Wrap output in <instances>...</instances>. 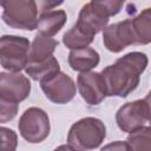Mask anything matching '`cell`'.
Here are the masks:
<instances>
[{"label":"cell","instance_id":"22","mask_svg":"<svg viewBox=\"0 0 151 151\" xmlns=\"http://www.w3.org/2000/svg\"><path fill=\"white\" fill-rule=\"evenodd\" d=\"M63 4V1H42V2H37L38 5V9L41 12V13H46V12H50V11H53L54 7H58Z\"/></svg>","mask_w":151,"mask_h":151},{"label":"cell","instance_id":"13","mask_svg":"<svg viewBox=\"0 0 151 151\" xmlns=\"http://www.w3.org/2000/svg\"><path fill=\"white\" fill-rule=\"evenodd\" d=\"M67 21V14L64 9H53L46 13H41L38 19L37 29L39 34L52 38L65 26Z\"/></svg>","mask_w":151,"mask_h":151},{"label":"cell","instance_id":"10","mask_svg":"<svg viewBox=\"0 0 151 151\" xmlns=\"http://www.w3.org/2000/svg\"><path fill=\"white\" fill-rule=\"evenodd\" d=\"M31 93V81L21 73H0V99L19 104L28 98Z\"/></svg>","mask_w":151,"mask_h":151},{"label":"cell","instance_id":"2","mask_svg":"<svg viewBox=\"0 0 151 151\" xmlns=\"http://www.w3.org/2000/svg\"><path fill=\"white\" fill-rule=\"evenodd\" d=\"M124 1H90L81 7L74 25L94 38L96 34L107 27L110 18L117 15L122 11Z\"/></svg>","mask_w":151,"mask_h":151},{"label":"cell","instance_id":"23","mask_svg":"<svg viewBox=\"0 0 151 151\" xmlns=\"http://www.w3.org/2000/svg\"><path fill=\"white\" fill-rule=\"evenodd\" d=\"M144 100H145V103L147 105V122L150 123V126H151V91L146 94Z\"/></svg>","mask_w":151,"mask_h":151},{"label":"cell","instance_id":"24","mask_svg":"<svg viewBox=\"0 0 151 151\" xmlns=\"http://www.w3.org/2000/svg\"><path fill=\"white\" fill-rule=\"evenodd\" d=\"M53 151H84V150H79V149H76L73 146H71L70 144H63V145H59L57 146Z\"/></svg>","mask_w":151,"mask_h":151},{"label":"cell","instance_id":"11","mask_svg":"<svg viewBox=\"0 0 151 151\" xmlns=\"http://www.w3.org/2000/svg\"><path fill=\"white\" fill-rule=\"evenodd\" d=\"M77 88L81 98L90 106L99 105L107 97L103 76L98 72L80 73L77 78Z\"/></svg>","mask_w":151,"mask_h":151},{"label":"cell","instance_id":"21","mask_svg":"<svg viewBox=\"0 0 151 151\" xmlns=\"http://www.w3.org/2000/svg\"><path fill=\"white\" fill-rule=\"evenodd\" d=\"M100 151H130V149H129V145L126 142L116 140V142L104 145Z\"/></svg>","mask_w":151,"mask_h":151},{"label":"cell","instance_id":"1","mask_svg":"<svg viewBox=\"0 0 151 151\" xmlns=\"http://www.w3.org/2000/svg\"><path fill=\"white\" fill-rule=\"evenodd\" d=\"M149 59L143 52H129L106 66L103 76L107 97L126 98L139 85L140 76L146 70Z\"/></svg>","mask_w":151,"mask_h":151},{"label":"cell","instance_id":"4","mask_svg":"<svg viewBox=\"0 0 151 151\" xmlns=\"http://www.w3.org/2000/svg\"><path fill=\"white\" fill-rule=\"evenodd\" d=\"M2 21L15 29L33 31L38 25V5L33 0H5L0 4Z\"/></svg>","mask_w":151,"mask_h":151},{"label":"cell","instance_id":"15","mask_svg":"<svg viewBox=\"0 0 151 151\" xmlns=\"http://www.w3.org/2000/svg\"><path fill=\"white\" fill-rule=\"evenodd\" d=\"M25 71H26V74L31 79L41 83L42 80L60 72V66H59V61L57 60V58L51 57L47 60H44L40 63L27 64Z\"/></svg>","mask_w":151,"mask_h":151},{"label":"cell","instance_id":"9","mask_svg":"<svg viewBox=\"0 0 151 151\" xmlns=\"http://www.w3.org/2000/svg\"><path fill=\"white\" fill-rule=\"evenodd\" d=\"M147 122V105L144 99L129 101L119 107L116 113V123L123 132L132 133L145 126Z\"/></svg>","mask_w":151,"mask_h":151},{"label":"cell","instance_id":"17","mask_svg":"<svg viewBox=\"0 0 151 151\" xmlns=\"http://www.w3.org/2000/svg\"><path fill=\"white\" fill-rule=\"evenodd\" d=\"M94 40L93 37L85 33L78 26L73 25L68 31H66L63 35V44L71 51L80 50L88 47V45Z\"/></svg>","mask_w":151,"mask_h":151},{"label":"cell","instance_id":"20","mask_svg":"<svg viewBox=\"0 0 151 151\" xmlns=\"http://www.w3.org/2000/svg\"><path fill=\"white\" fill-rule=\"evenodd\" d=\"M18 109H19V104H14L0 99V122L4 124L12 120L17 116Z\"/></svg>","mask_w":151,"mask_h":151},{"label":"cell","instance_id":"3","mask_svg":"<svg viewBox=\"0 0 151 151\" xmlns=\"http://www.w3.org/2000/svg\"><path fill=\"white\" fill-rule=\"evenodd\" d=\"M106 137L105 124L94 117H85L73 123L67 133V144L79 150H93Z\"/></svg>","mask_w":151,"mask_h":151},{"label":"cell","instance_id":"19","mask_svg":"<svg viewBox=\"0 0 151 151\" xmlns=\"http://www.w3.org/2000/svg\"><path fill=\"white\" fill-rule=\"evenodd\" d=\"M0 151H17L18 146V134L8 127H0Z\"/></svg>","mask_w":151,"mask_h":151},{"label":"cell","instance_id":"6","mask_svg":"<svg viewBox=\"0 0 151 151\" xmlns=\"http://www.w3.org/2000/svg\"><path fill=\"white\" fill-rule=\"evenodd\" d=\"M18 129L20 136L31 144L44 142L51 131L48 114L40 107H28L21 114Z\"/></svg>","mask_w":151,"mask_h":151},{"label":"cell","instance_id":"8","mask_svg":"<svg viewBox=\"0 0 151 151\" xmlns=\"http://www.w3.org/2000/svg\"><path fill=\"white\" fill-rule=\"evenodd\" d=\"M103 44L112 53H119L127 46L137 44L132 27V19H125L109 25L103 31Z\"/></svg>","mask_w":151,"mask_h":151},{"label":"cell","instance_id":"18","mask_svg":"<svg viewBox=\"0 0 151 151\" xmlns=\"http://www.w3.org/2000/svg\"><path fill=\"white\" fill-rule=\"evenodd\" d=\"M126 143L130 151H151V126H143L129 133Z\"/></svg>","mask_w":151,"mask_h":151},{"label":"cell","instance_id":"14","mask_svg":"<svg viewBox=\"0 0 151 151\" xmlns=\"http://www.w3.org/2000/svg\"><path fill=\"white\" fill-rule=\"evenodd\" d=\"M58 44L59 42L53 38L37 34L33 41L31 42V48L28 53V64L40 63L53 57V53Z\"/></svg>","mask_w":151,"mask_h":151},{"label":"cell","instance_id":"16","mask_svg":"<svg viewBox=\"0 0 151 151\" xmlns=\"http://www.w3.org/2000/svg\"><path fill=\"white\" fill-rule=\"evenodd\" d=\"M132 27L137 44L147 45L151 42V7L144 8L132 19Z\"/></svg>","mask_w":151,"mask_h":151},{"label":"cell","instance_id":"7","mask_svg":"<svg viewBox=\"0 0 151 151\" xmlns=\"http://www.w3.org/2000/svg\"><path fill=\"white\" fill-rule=\"evenodd\" d=\"M40 88L50 101L59 105L70 103L78 90L74 80L61 71L42 80L40 83Z\"/></svg>","mask_w":151,"mask_h":151},{"label":"cell","instance_id":"12","mask_svg":"<svg viewBox=\"0 0 151 151\" xmlns=\"http://www.w3.org/2000/svg\"><path fill=\"white\" fill-rule=\"evenodd\" d=\"M67 61L70 67L79 73L90 72L92 68L97 67L100 61L99 53L92 47H85L80 50L70 51Z\"/></svg>","mask_w":151,"mask_h":151},{"label":"cell","instance_id":"5","mask_svg":"<svg viewBox=\"0 0 151 151\" xmlns=\"http://www.w3.org/2000/svg\"><path fill=\"white\" fill-rule=\"evenodd\" d=\"M31 42L20 35H2L0 39V63L8 72L20 73L28 64Z\"/></svg>","mask_w":151,"mask_h":151}]
</instances>
